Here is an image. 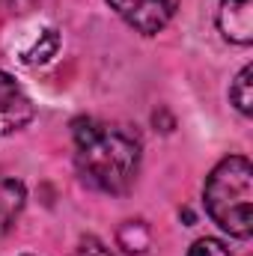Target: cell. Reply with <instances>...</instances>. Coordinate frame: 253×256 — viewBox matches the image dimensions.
I'll use <instances>...</instances> for the list:
<instances>
[{
  "label": "cell",
  "instance_id": "obj_1",
  "mask_svg": "<svg viewBox=\"0 0 253 256\" xmlns=\"http://www.w3.org/2000/svg\"><path fill=\"white\" fill-rule=\"evenodd\" d=\"M80 179L102 194H126L140 170V137L128 126L78 120L72 126Z\"/></svg>",
  "mask_w": 253,
  "mask_h": 256
},
{
  "label": "cell",
  "instance_id": "obj_2",
  "mask_svg": "<svg viewBox=\"0 0 253 256\" xmlns=\"http://www.w3.org/2000/svg\"><path fill=\"white\" fill-rule=\"evenodd\" d=\"M206 212L232 238L253 232V167L244 155L224 158L206 179Z\"/></svg>",
  "mask_w": 253,
  "mask_h": 256
},
{
  "label": "cell",
  "instance_id": "obj_3",
  "mask_svg": "<svg viewBox=\"0 0 253 256\" xmlns=\"http://www.w3.org/2000/svg\"><path fill=\"white\" fill-rule=\"evenodd\" d=\"M108 6L143 36L161 33L176 12V0H108Z\"/></svg>",
  "mask_w": 253,
  "mask_h": 256
},
{
  "label": "cell",
  "instance_id": "obj_4",
  "mask_svg": "<svg viewBox=\"0 0 253 256\" xmlns=\"http://www.w3.org/2000/svg\"><path fill=\"white\" fill-rule=\"evenodd\" d=\"M30 120H33V102L15 84V78L0 72V137L21 131Z\"/></svg>",
  "mask_w": 253,
  "mask_h": 256
},
{
  "label": "cell",
  "instance_id": "obj_5",
  "mask_svg": "<svg viewBox=\"0 0 253 256\" xmlns=\"http://www.w3.org/2000/svg\"><path fill=\"white\" fill-rule=\"evenodd\" d=\"M218 27L224 39L236 45L253 42V0H220L218 9Z\"/></svg>",
  "mask_w": 253,
  "mask_h": 256
},
{
  "label": "cell",
  "instance_id": "obj_6",
  "mask_svg": "<svg viewBox=\"0 0 253 256\" xmlns=\"http://www.w3.org/2000/svg\"><path fill=\"white\" fill-rule=\"evenodd\" d=\"M27 202V191L15 176L0 173V236L12 230V224L18 220L21 208Z\"/></svg>",
  "mask_w": 253,
  "mask_h": 256
},
{
  "label": "cell",
  "instance_id": "obj_7",
  "mask_svg": "<svg viewBox=\"0 0 253 256\" xmlns=\"http://www.w3.org/2000/svg\"><path fill=\"white\" fill-rule=\"evenodd\" d=\"M116 242H120V248L128 250V254H143L149 248V230H146L143 220H128V224L120 226Z\"/></svg>",
  "mask_w": 253,
  "mask_h": 256
},
{
  "label": "cell",
  "instance_id": "obj_8",
  "mask_svg": "<svg viewBox=\"0 0 253 256\" xmlns=\"http://www.w3.org/2000/svg\"><path fill=\"white\" fill-rule=\"evenodd\" d=\"M250 78H253V68H250V66H244V68L238 72V78L232 80V86H230V102H232L244 116H250V110H253Z\"/></svg>",
  "mask_w": 253,
  "mask_h": 256
},
{
  "label": "cell",
  "instance_id": "obj_9",
  "mask_svg": "<svg viewBox=\"0 0 253 256\" xmlns=\"http://www.w3.org/2000/svg\"><path fill=\"white\" fill-rule=\"evenodd\" d=\"M57 45H60V36H57V30H42L39 33V39L33 42V48L30 51H24V63H45V60H51L54 54H57Z\"/></svg>",
  "mask_w": 253,
  "mask_h": 256
},
{
  "label": "cell",
  "instance_id": "obj_10",
  "mask_svg": "<svg viewBox=\"0 0 253 256\" xmlns=\"http://www.w3.org/2000/svg\"><path fill=\"white\" fill-rule=\"evenodd\" d=\"M188 256H230V250H226V244L218 242V238H196V242L190 244Z\"/></svg>",
  "mask_w": 253,
  "mask_h": 256
},
{
  "label": "cell",
  "instance_id": "obj_11",
  "mask_svg": "<svg viewBox=\"0 0 253 256\" xmlns=\"http://www.w3.org/2000/svg\"><path fill=\"white\" fill-rule=\"evenodd\" d=\"M78 256H114V254L104 248V242H102V238L86 236V238L80 242V248H78Z\"/></svg>",
  "mask_w": 253,
  "mask_h": 256
},
{
  "label": "cell",
  "instance_id": "obj_12",
  "mask_svg": "<svg viewBox=\"0 0 253 256\" xmlns=\"http://www.w3.org/2000/svg\"><path fill=\"white\" fill-rule=\"evenodd\" d=\"M39 0H3V6L6 9H12V12H27V9H33Z\"/></svg>",
  "mask_w": 253,
  "mask_h": 256
}]
</instances>
